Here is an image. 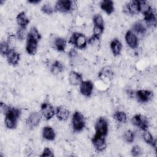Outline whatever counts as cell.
<instances>
[{"mask_svg": "<svg viewBox=\"0 0 157 157\" xmlns=\"http://www.w3.org/2000/svg\"><path fill=\"white\" fill-rule=\"evenodd\" d=\"M1 107L6 116L4 120L6 126L9 129H14L17 126V120L20 117V110L17 108L11 107L3 102L1 103Z\"/></svg>", "mask_w": 157, "mask_h": 157, "instance_id": "cell-1", "label": "cell"}, {"mask_svg": "<svg viewBox=\"0 0 157 157\" xmlns=\"http://www.w3.org/2000/svg\"><path fill=\"white\" fill-rule=\"evenodd\" d=\"M88 40L85 36L82 33H74L71 36L69 43L74 45L77 48L83 49L86 47Z\"/></svg>", "mask_w": 157, "mask_h": 157, "instance_id": "cell-2", "label": "cell"}, {"mask_svg": "<svg viewBox=\"0 0 157 157\" xmlns=\"http://www.w3.org/2000/svg\"><path fill=\"white\" fill-rule=\"evenodd\" d=\"M72 124L73 129L75 132H80L85 126V120L84 116L78 111H75L72 118Z\"/></svg>", "mask_w": 157, "mask_h": 157, "instance_id": "cell-3", "label": "cell"}, {"mask_svg": "<svg viewBox=\"0 0 157 157\" xmlns=\"http://www.w3.org/2000/svg\"><path fill=\"white\" fill-rule=\"evenodd\" d=\"M132 123L143 131H146L149 126L147 118L141 114L135 115L132 118Z\"/></svg>", "mask_w": 157, "mask_h": 157, "instance_id": "cell-4", "label": "cell"}, {"mask_svg": "<svg viewBox=\"0 0 157 157\" xmlns=\"http://www.w3.org/2000/svg\"><path fill=\"white\" fill-rule=\"evenodd\" d=\"M96 134L105 137L108 132V123L104 117H100L95 124Z\"/></svg>", "mask_w": 157, "mask_h": 157, "instance_id": "cell-5", "label": "cell"}, {"mask_svg": "<svg viewBox=\"0 0 157 157\" xmlns=\"http://www.w3.org/2000/svg\"><path fill=\"white\" fill-rule=\"evenodd\" d=\"M72 7V2L69 0H59L58 1L55 6L56 11L62 13L69 12Z\"/></svg>", "mask_w": 157, "mask_h": 157, "instance_id": "cell-6", "label": "cell"}, {"mask_svg": "<svg viewBox=\"0 0 157 157\" xmlns=\"http://www.w3.org/2000/svg\"><path fill=\"white\" fill-rule=\"evenodd\" d=\"M92 143L96 150L103 151L106 147V142L104 136L95 134L92 138Z\"/></svg>", "mask_w": 157, "mask_h": 157, "instance_id": "cell-7", "label": "cell"}, {"mask_svg": "<svg viewBox=\"0 0 157 157\" xmlns=\"http://www.w3.org/2000/svg\"><path fill=\"white\" fill-rule=\"evenodd\" d=\"M125 40L128 46L132 48L136 49L139 45V40L137 36L131 31H128L125 34Z\"/></svg>", "mask_w": 157, "mask_h": 157, "instance_id": "cell-8", "label": "cell"}, {"mask_svg": "<svg viewBox=\"0 0 157 157\" xmlns=\"http://www.w3.org/2000/svg\"><path fill=\"white\" fill-rule=\"evenodd\" d=\"M93 83L90 80L82 81L80 85V93L86 97L91 96L93 90Z\"/></svg>", "mask_w": 157, "mask_h": 157, "instance_id": "cell-9", "label": "cell"}, {"mask_svg": "<svg viewBox=\"0 0 157 157\" xmlns=\"http://www.w3.org/2000/svg\"><path fill=\"white\" fill-rule=\"evenodd\" d=\"M124 11L129 14L136 15L140 12L139 1L134 0L129 2L124 7Z\"/></svg>", "mask_w": 157, "mask_h": 157, "instance_id": "cell-10", "label": "cell"}, {"mask_svg": "<svg viewBox=\"0 0 157 157\" xmlns=\"http://www.w3.org/2000/svg\"><path fill=\"white\" fill-rule=\"evenodd\" d=\"M145 24L148 26L155 27L157 23L156 16L154 10L151 8L150 10L144 14Z\"/></svg>", "mask_w": 157, "mask_h": 157, "instance_id": "cell-11", "label": "cell"}, {"mask_svg": "<svg viewBox=\"0 0 157 157\" xmlns=\"http://www.w3.org/2000/svg\"><path fill=\"white\" fill-rule=\"evenodd\" d=\"M39 41L29 36H27V40L26 45V50L27 53L29 55H33L37 52V43Z\"/></svg>", "mask_w": 157, "mask_h": 157, "instance_id": "cell-12", "label": "cell"}, {"mask_svg": "<svg viewBox=\"0 0 157 157\" xmlns=\"http://www.w3.org/2000/svg\"><path fill=\"white\" fill-rule=\"evenodd\" d=\"M41 112L42 115L46 120L51 119L55 115V110L53 107L47 102H44L41 105Z\"/></svg>", "mask_w": 157, "mask_h": 157, "instance_id": "cell-13", "label": "cell"}, {"mask_svg": "<svg viewBox=\"0 0 157 157\" xmlns=\"http://www.w3.org/2000/svg\"><path fill=\"white\" fill-rule=\"evenodd\" d=\"M136 96L139 101L141 102H147L153 97V93L149 90H140L136 92Z\"/></svg>", "mask_w": 157, "mask_h": 157, "instance_id": "cell-14", "label": "cell"}, {"mask_svg": "<svg viewBox=\"0 0 157 157\" xmlns=\"http://www.w3.org/2000/svg\"><path fill=\"white\" fill-rule=\"evenodd\" d=\"M40 119L41 117L39 113L37 112H33L29 115L26 123L29 127L32 128H35L39 124Z\"/></svg>", "mask_w": 157, "mask_h": 157, "instance_id": "cell-15", "label": "cell"}, {"mask_svg": "<svg viewBox=\"0 0 157 157\" xmlns=\"http://www.w3.org/2000/svg\"><path fill=\"white\" fill-rule=\"evenodd\" d=\"M6 56L8 63L11 65L15 66L20 61V54L13 48H11Z\"/></svg>", "mask_w": 157, "mask_h": 157, "instance_id": "cell-16", "label": "cell"}, {"mask_svg": "<svg viewBox=\"0 0 157 157\" xmlns=\"http://www.w3.org/2000/svg\"><path fill=\"white\" fill-rule=\"evenodd\" d=\"M69 82L72 85H78L82 82V75L80 73L72 71L70 72L68 77Z\"/></svg>", "mask_w": 157, "mask_h": 157, "instance_id": "cell-17", "label": "cell"}, {"mask_svg": "<svg viewBox=\"0 0 157 157\" xmlns=\"http://www.w3.org/2000/svg\"><path fill=\"white\" fill-rule=\"evenodd\" d=\"M100 7L108 15H110L114 11V3L111 0L102 1L100 3Z\"/></svg>", "mask_w": 157, "mask_h": 157, "instance_id": "cell-18", "label": "cell"}, {"mask_svg": "<svg viewBox=\"0 0 157 157\" xmlns=\"http://www.w3.org/2000/svg\"><path fill=\"white\" fill-rule=\"evenodd\" d=\"M56 115L61 121H66L69 116V111L63 106H59L56 108Z\"/></svg>", "mask_w": 157, "mask_h": 157, "instance_id": "cell-19", "label": "cell"}, {"mask_svg": "<svg viewBox=\"0 0 157 157\" xmlns=\"http://www.w3.org/2000/svg\"><path fill=\"white\" fill-rule=\"evenodd\" d=\"M55 132L50 126H45L42 129V137L45 140L52 141L55 139Z\"/></svg>", "mask_w": 157, "mask_h": 157, "instance_id": "cell-20", "label": "cell"}, {"mask_svg": "<svg viewBox=\"0 0 157 157\" xmlns=\"http://www.w3.org/2000/svg\"><path fill=\"white\" fill-rule=\"evenodd\" d=\"M122 47L121 42L118 39H114L110 42V48L115 56H118L121 53Z\"/></svg>", "mask_w": 157, "mask_h": 157, "instance_id": "cell-21", "label": "cell"}, {"mask_svg": "<svg viewBox=\"0 0 157 157\" xmlns=\"http://www.w3.org/2000/svg\"><path fill=\"white\" fill-rule=\"evenodd\" d=\"M16 19H17V23L18 24L19 26H20L21 28H25V27L29 23V20L28 19V18L27 17L25 12H20L17 15Z\"/></svg>", "mask_w": 157, "mask_h": 157, "instance_id": "cell-22", "label": "cell"}, {"mask_svg": "<svg viewBox=\"0 0 157 157\" xmlns=\"http://www.w3.org/2000/svg\"><path fill=\"white\" fill-rule=\"evenodd\" d=\"M54 45L55 48L59 52H63L65 50L66 47V40L60 37L55 38L54 40Z\"/></svg>", "mask_w": 157, "mask_h": 157, "instance_id": "cell-23", "label": "cell"}, {"mask_svg": "<svg viewBox=\"0 0 157 157\" xmlns=\"http://www.w3.org/2000/svg\"><path fill=\"white\" fill-rule=\"evenodd\" d=\"M143 138H144V140H145V142L147 144L150 145L155 149H156V139H155L153 138V136L151 135V134L150 132L145 131V132L143 134Z\"/></svg>", "mask_w": 157, "mask_h": 157, "instance_id": "cell-24", "label": "cell"}, {"mask_svg": "<svg viewBox=\"0 0 157 157\" xmlns=\"http://www.w3.org/2000/svg\"><path fill=\"white\" fill-rule=\"evenodd\" d=\"M133 31L139 34H144L145 33L147 29L144 23L140 21H136L132 26Z\"/></svg>", "mask_w": 157, "mask_h": 157, "instance_id": "cell-25", "label": "cell"}, {"mask_svg": "<svg viewBox=\"0 0 157 157\" xmlns=\"http://www.w3.org/2000/svg\"><path fill=\"white\" fill-rule=\"evenodd\" d=\"M64 70L63 64L59 61H55L52 65L50 71L53 74H58Z\"/></svg>", "mask_w": 157, "mask_h": 157, "instance_id": "cell-26", "label": "cell"}, {"mask_svg": "<svg viewBox=\"0 0 157 157\" xmlns=\"http://www.w3.org/2000/svg\"><path fill=\"white\" fill-rule=\"evenodd\" d=\"M113 118L118 122L125 123L127 121V115L124 112L117 111L113 114Z\"/></svg>", "mask_w": 157, "mask_h": 157, "instance_id": "cell-27", "label": "cell"}, {"mask_svg": "<svg viewBox=\"0 0 157 157\" xmlns=\"http://www.w3.org/2000/svg\"><path fill=\"white\" fill-rule=\"evenodd\" d=\"M28 35L31 36V37L35 39L37 41H39V40L41 38V36H40L39 32L38 31L36 27H34V26H33V27H32L31 28V29H30V31H29V32Z\"/></svg>", "mask_w": 157, "mask_h": 157, "instance_id": "cell-28", "label": "cell"}, {"mask_svg": "<svg viewBox=\"0 0 157 157\" xmlns=\"http://www.w3.org/2000/svg\"><path fill=\"white\" fill-rule=\"evenodd\" d=\"M9 43L6 41H3L0 44V52L2 55H6L8 52L10 50Z\"/></svg>", "mask_w": 157, "mask_h": 157, "instance_id": "cell-29", "label": "cell"}, {"mask_svg": "<svg viewBox=\"0 0 157 157\" xmlns=\"http://www.w3.org/2000/svg\"><path fill=\"white\" fill-rule=\"evenodd\" d=\"M123 138L126 142L132 143L134 140V134L132 131L128 130L124 132Z\"/></svg>", "mask_w": 157, "mask_h": 157, "instance_id": "cell-30", "label": "cell"}, {"mask_svg": "<svg viewBox=\"0 0 157 157\" xmlns=\"http://www.w3.org/2000/svg\"><path fill=\"white\" fill-rule=\"evenodd\" d=\"M93 23L94 25H97V26H104V19L102 17L100 14H96L94 15L93 18Z\"/></svg>", "mask_w": 157, "mask_h": 157, "instance_id": "cell-31", "label": "cell"}, {"mask_svg": "<svg viewBox=\"0 0 157 157\" xmlns=\"http://www.w3.org/2000/svg\"><path fill=\"white\" fill-rule=\"evenodd\" d=\"M41 11L47 15H51L53 12V9L49 4H45L41 7Z\"/></svg>", "mask_w": 157, "mask_h": 157, "instance_id": "cell-32", "label": "cell"}, {"mask_svg": "<svg viewBox=\"0 0 157 157\" xmlns=\"http://www.w3.org/2000/svg\"><path fill=\"white\" fill-rule=\"evenodd\" d=\"M26 31L25 28H20L18 29L17 33V36L19 40H23L26 37Z\"/></svg>", "mask_w": 157, "mask_h": 157, "instance_id": "cell-33", "label": "cell"}, {"mask_svg": "<svg viewBox=\"0 0 157 157\" xmlns=\"http://www.w3.org/2000/svg\"><path fill=\"white\" fill-rule=\"evenodd\" d=\"M142 150L139 146L134 145L131 149V154L134 156H139L141 155Z\"/></svg>", "mask_w": 157, "mask_h": 157, "instance_id": "cell-34", "label": "cell"}, {"mask_svg": "<svg viewBox=\"0 0 157 157\" xmlns=\"http://www.w3.org/2000/svg\"><path fill=\"white\" fill-rule=\"evenodd\" d=\"M54 154L53 153L52 151L50 150V148L46 147L44 148L42 153L40 155V156H53Z\"/></svg>", "mask_w": 157, "mask_h": 157, "instance_id": "cell-35", "label": "cell"}, {"mask_svg": "<svg viewBox=\"0 0 157 157\" xmlns=\"http://www.w3.org/2000/svg\"><path fill=\"white\" fill-rule=\"evenodd\" d=\"M99 75H104L107 77H110V76L112 75V72L108 69H103L102 71L100 72Z\"/></svg>", "mask_w": 157, "mask_h": 157, "instance_id": "cell-36", "label": "cell"}, {"mask_svg": "<svg viewBox=\"0 0 157 157\" xmlns=\"http://www.w3.org/2000/svg\"><path fill=\"white\" fill-rule=\"evenodd\" d=\"M77 55V52L74 50V49H72L69 52V57L71 58V59H74L75 58Z\"/></svg>", "mask_w": 157, "mask_h": 157, "instance_id": "cell-37", "label": "cell"}, {"mask_svg": "<svg viewBox=\"0 0 157 157\" xmlns=\"http://www.w3.org/2000/svg\"><path fill=\"white\" fill-rule=\"evenodd\" d=\"M40 1H39V0H31V1H29L28 2H29V3L36 4H37V3L40 2Z\"/></svg>", "mask_w": 157, "mask_h": 157, "instance_id": "cell-38", "label": "cell"}]
</instances>
